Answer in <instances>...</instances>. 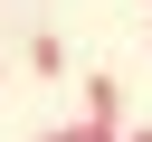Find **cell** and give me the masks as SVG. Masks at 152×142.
Returning a JSON list of instances; mask_svg holds the SVG:
<instances>
[{"label": "cell", "mask_w": 152, "mask_h": 142, "mask_svg": "<svg viewBox=\"0 0 152 142\" xmlns=\"http://www.w3.org/2000/svg\"><path fill=\"white\" fill-rule=\"evenodd\" d=\"M86 123H95L104 142H124V85H114V76H95V85H86Z\"/></svg>", "instance_id": "6da1fadb"}, {"label": "cell", "mask_w": 152, "mask_h": 142, "mask_svg": "<svg viewBox=\"0 0 152 142\" xmlns=\"http://www.w3.org/2000/svg\"><path fill=\"white\" fill-rule=\"evenodd\" d=\"M28 76H66V38H57V28L28 38Z\"/></svg>", "instance_id": "7a4b0ae2"}, {"label": "cell", "mask_w": 152, "mask_h": 142, "mask_svg": "<svg viewBox=\"0 0 152 142\" xmlns=\"http://www.w3.org/2000/svg\"><path fill=\"white\" fill-rule=\"evenodd\" d=\"M38 142H104L95 123H57V133H38Z\"/></svg>", "instance_id": "3957f363"}, {"label": "cell", "mask_w": 152, "mask_h": 142, "mask_svg": "<svg viewBox=\"0 0 152 142\" xmlns=\"http://www.w3.org/2000/svg\"><path fill=\"white\" fill-rule=\"evenodd\" d=\"M124 142H152V133H124Z\"/></svg>", "instance_id": "277c9868"}]
</instances>
